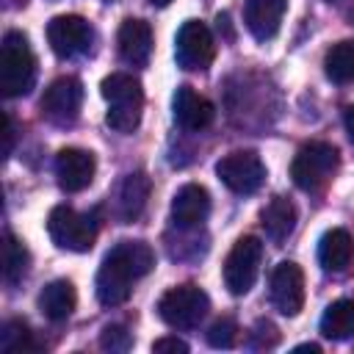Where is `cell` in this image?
Segmentation results:
<instances>
[{"mask_svg": "<svg viewBox=\"0 0 354 354\" xmlns=\"http://www.w3.org/2000/svg\"><path fill=\"white\" fill-rule=\"evenodd\" d=\"M288 0H246L243 3V22L257 41H268L277 36Z\"/></svg>", "mask_w": 354, "mask_h": 354, "instance_id": "15", "label": "cell"}, {"mask_svg": "<svg viewBox=\"0 0 354 354\" xmlns=\"http://www.w3.org/2000/svg\"><path fill=\"white\" fill-rule=\"evenodd\" d=\"M174 53H177V61L183 69L205 72L216 58V41H213L210 28L199 19L183 22V28L177 30V39H174Z\"/></svg>", "mask_w": 354, "mask_h": 354, "instance_id": "9", "label": "cell"}, {"mask_svg": "<svg viewBox=\"0 0 354 354\" xmlns=\"http://www.w3.org/2000/svg\"><path fill=\"white\" fill-rule=\"evenodd\" d=\"M263 227L274 243H282L296 227V205L285 196H274L263 207Z\"/></svg>", "mask_w": 354, "mask_h": 354, "instance_id": "20", "label": "cell"}, {"mask_svg": "<svg viewBox=\"0 0 354 354\" xmlns=\"http://www.w3.org/2000/svg\"><path fill=\"white\" fill-rule=\"evenodd\" d=\"M28 266H30V254H28L25 243L17 241L11 232H6V241H3V277H6V282L17 285L28 274Z\"/></svg>", "mask_w": 354, "mask_h": 354, "instance_id": "24", "label": "cell"}, {"mask_svg": "<svg viewBox=\"0 0 354 354\" xmlns=\"http://www.w3.org/2000/svg\"><path fill=\"white\" fill-rule=\"evenodd\" d=\"M94 171H97V160L88 149L66 147L55 158V177L66 194H77V191L88 188L94 180Z\"/></svg>", "mask_w": 354, "mask_h": 354, "instance_id": "13", "label": "cell"}, {"mask_svg": "<svg viewBox=\"0 0 354 354\" xmlns=\"http://www.w3.org/2000/svg\"><path fill=\"white\" fill-rule=\"evenodd\" d=\"M207 310H210V299L196 285H177V288L166 290L158 301V315L174 329L199 326V321L207 315Z\"/></svg>", "mask_w": 354, "mask_h": 354, "instance_id": "5", "label": "cell"}, {"mask_svg": "<svg viewBox=\"0 0 354 354\" xmlns=\"http://www.w3.org/2000/svg\"><path fill=\"white\" fill-rule=\"evenodd\" d=\"M100 94L108 102V116L105 122L116 133H133L141 122V108H144V91L141 83L133 75L113 72L100 83Z\"/></svg>", "mask_w": 354, "mask_h": 354, "instance_id": "2", "label": "cell"}, {"mask_svg": "<svg viewBox=\"0 0 354 354\" xmlns=\"http://www.w3.org/2000/svg\"><path fill=\"white\" fill-rule=\"evenodd\" d=\"M213 116H216L213 102L207 97L196 94L191 86H180L174 91V119L183 130L199 133V130L213 124Z\"/></svg>", "mask_w": 354, "mask_h": 354, "instance_id": "14", "label": "cell"}, {"mask_svg": "<svg viewBox=\"0 0 354 354\" xmlns=\"http://www.w3.org/2000/svg\"><path fill=\"white\" fill-rule=\"evenodd\" d=\"M147 199H149V177L144 171L127 174L119 188V216L124 221L138 218L141 210L147 207Z\"/></svg>", "mask_w": 354, "mask_h": 354, "instance_id": "21", "label": "cell"}, {"mask_svg": "<svg viewBox=\"0 0 354 354\" xmlns=\"http://www.w3.org/2000/svg\"><path fill=\"white\" fill-rule=\"evenodd\" d=\"M343 122H346V133H348V138H351V144H354V105H348V108H346Z\"/></svg>", "mask_w": 354, "mask_h": 354, "instance_id": "30", "label": "cell"}, {"mask_svg": "<svg viewBox=\"0 0 354 354\" xmlns=\"http://www.w3.org/2000/svg\"><path fill=\"white\" fill-rule=\"evenodd\" d=\"M149 3H152V6H160V8H163V6H169L171 0H149Z\"/></svg>", "mask_w": 354, "mask_h": 354, "instance_id": "31", "label": "cell"}, {"mask_svg": "<svg viewBox=\"0 0 354 354\" xmlns=\"http://www.w3.org/2000/svg\"><path fill=\"white\" fill-rule=\"evenodd\" d=\"M108 3H111V0H108Z\"/></svg>", "mask_w": 354, "mask_h": 354, "instance_id": "33", "label": "cell"}, {"mask_svg": "<svg viewBox=\"0 0 354 354\" xmlns=\"http://www.w3.org/2000/svg\"><path fill=\"white\" fill-rule=\"evenodd\" d=\"M216 174L232 194H254L266 183V166L260 155L252 149H238L224 155L216 163Z\"/></svg>", "mask_w": 354, "mask_h": 354, "instance_id": "8", "label": "cell"}, {"mask_svg": "<svg viewBox=\"0 0 354 354\" xmlns=\"http://www.w3.org/2000/svg\"><path fill=\"white\" fill-rule=\"evenodd\" d=\"M36 83V58L28 36L8 30L0 44V88L6 97H22Z\"/></svg>", "mask_w": 354, "mask_h": 354, "instance_id": "3", "label": "cell"}, {"mask_svg": "<svg viewBox=\"0 0 354 354\" xmlns=\"http://www.w3.org/2000/svg\"><path fill=\"white\" fill-rule=\"evenodd\" d=\"M340 152L326 144V141H310L304 144L293 163H290V177L301 191H321L337 171Z\"/></svg>", "mask_w": 354, "mask_h": 354, "instance_id": "4", "label": "cell"}, {"mask_svg": "<svg viewBox=\"0 0 354 354\" xmlns=\"http://www.w3.org/2000/svg\"><path fill=\"white\" fill-rule=\"evenodd\" d=\"M235 337H238V326H235L230 318H221V321H216V324L207 329V343H210L213 348H232Z\"/></svg>", "mask_w": 354, "mask_h": 354, "instance_id": "27", "label": "cell"}, {"mask_svg": "<svg viewBox=\"0 0 354 354\" xmlns=\"http://www.w3.org/2000/svg\"><path fill=\"white\" fill-rule=\"evenodd\" d=\"M260 263H263V241L254 235H243L235 241V246L230 249L227 260H224V285L230 293L243 296L252 290V285L257 282L260 274Z\"/></svg>", "mask_w": 354, "mask_h": 354, "instance_id": "6", "label": "cell"}, {"mask_svg": "<svg viewBox=\"0 0 354 354\" xmlns=\"http://www.w3.org/2000/svg\"><path fill=\"white\" fill-rule=\"evenodd\" d=\"M0 348L6 354H22V351H36L39 343L33 340V332L28 329L25 321H8L0 335Z\"/></svg>", "mask_w": 354, "mask_h": 354, "instance_id": "25", "label": "cell"}, {"mask_svg": "<svg viewBox=\"0 0 354 354\" xmlns=\"http://www.w3.org/2000/svg\"><path fill=\"white\" fill-rule=\"evenodd\" d=\"M3 138H6V147H3V155L8 158L11 155V147H14V122H11V116L8 113H3Z\"/></svg>", "mask_w": 354, "mask_h": 354, "instance_id": "29", "label": "cell"}, {"mask_svg": "<svg viewBox=\"0 0 354 354\" xmlns=\"http://www.w3.org/2000/svg\"><path fill=\"white\" fill-rule=\"evenodd\" d=\"M75 304H77V293L69 279H55L44 285V290L39 293V310L50 321H66L75 313Z\"/></svg>", "mask_w": 354, "mask_h": 354, "instance_id": "18", "label": "cell"}, {"mask_svg": "<svg viewBox=\"0 0 354 354\" xmlns=\"http://www.w3.org/2000/svg\"><path fill=\"white\" fill-rule=\"evenodd\" d=\"M152 351H158V354H163V351H171V354H185L188 351V343L185 340H180V337H158L155 343H152Z\"/></svg>", "mask_w": 354, "mask_h": 354, "instance_id": "28", "label": "cell"}, {"mask_svg": "<svg viewBox=\"0 0 354 354\" xmlns=\"http://www.w3.org/2000/svg\"><path fill=\"white\" fill-rule=\"evenodd\" d=\"M207 213H210V194H207V188H202L196 183L183 185L171 199V218L183 230L199 227L207 218Z\"/></svg>", "mask_w": 354, "mask_h": 354, "instance_id": "16", "label": "cell"}, {"mask_svg": "<svg viewBox=\"0 0 354 354\" xmlns=\"http://www.w3.org/2000/svg\"><path fill=\"white\" fill-rule=\"evenodd\" d=\"M271 304L282 315H296L304 307V274L296 263L285 260L271 274Z\"/></svg>", "mask_w": 354, "mask_h": 354, "instance_id": "12", "label": "cell"}, {"mask_svg": "<svg viewBox=\"0 0 354 354\" xmlns=\"http://www.w3.org/2000/svg\"><path fill=\"white\" fill-rule=\"evenodd\" d=\"M80 105H83V83L77 77H58L41 94V113L55 124L75 122Z\"/></svg>", "mask_w": 354, "mask_h": 354, "instance_id": "11", "label": "cell"}, {"mask_svg": "<svg viewBox=\"0 0 354 354\" xmlns=\"http://www.w3.org/2000/svg\"><path fill=\"white\" fill-rule=\"evenodd\" d=\"M47 232L55 241V246L69 252H88L97 241V224L91 216L77 213L75 207L58 205L47 216Z\"/></svg>", "mask_w": 354, "mask_h": 354, "instance_id": "7", "label": "cell"}, {"mask_svg": "<svg viewBox=\"0 0 354 354\" xmlns=\"http://www.w3.org/2000/svg\"><path fill=\"white\" fill-rule=\"evenodd\" d=\"M354 257V241L346 230L335 227L318 241V263L326 271H343Z\"/></svg>", "mask_w": 354, "mask_h": 354, "instance_id": "19", "label": "cell"}, {"mask_svg": "<svg viewBox=\"0 0 354 354\" xmlns=\"http://www.w3.org/2000/svg\"><path fill=\"white\" fill-rule=\"evenodd\" d=\"M100 346L105 351H119L122 354V351H127L133 346V335L124 326H119V324H108L102 329V335H100Z\"/></svg>", "mask_w": 354, "mask_h": 354, "instance_id": "26", "label": "cell"}, {"mask_svg": "<svg viewBox=\"0 0 354 354\" xmlns=\"http://www.w3.org/2000/svg\"><path fill=\"white\" fill-rule=\"evenodd\" d=\"M116 44H119V55L133 64V66H144L152 55V28L144 22V19H124L119 25V33H116Z\"/></svg>", "mask_w": 354, "mask_h": 354, "instance_id": "17", "label": "cell"}, {"mask_svg": "<svg viewBox=\"0 0 354 354\" xmlns=\"http://www.w3.org/2000/svg\"><path fill=\"white\" fill-rule=\"evenodd\" d=\"M321 335L329 340H348L354 335V301L337 299L321 315Z\"/></svg>", "mask_w": 354, "mask_h": 354, "instance_id": "22", "label": "cell"}, {"mask_svg": "<svg viewBox=\"0 0 354 354\" xmlns=\"http://www.w3.org/2000/svg\"><path fill=\"white\" fill-rule=\"evenodd\" d=\"M155 268V252L149 243L144 241H122L116 243L100 271H97V299L105 304V307H116L122 301L130 299V290H133V282H138L141 277H147L149 271Z\"/></svg>", "mask_w": 354, "mask_h": 354, "instance_id": "1", "label": "cell"}, {"mask_svg": "<svg viewBox=\"0 0 354 354\" xmlns=\"http://www.w3.org/2000/svg\"><path fill=\"white\" fill-rule=\"evenodd\" d=\"M47 41L58 58H77L91 50L94 30H91L88 19H83L77 14H61V17L50 19Z\"/></svg>", "mask_w": 354, "mask_h": 354, "instance_id": "10", "label": "cell"}, {"mask_svg": "<svg viewBox=\"0 0 354 354\" xmlns=\"http://www.w3.org/2000/svg\"><path fill=\"white\" fill-rule=\"evenodd\" d=\"M326 3H337V0H326Z\"/></svg>", "mask_w": 354, "mask_h": 354, "instance_id": "32", "label": "cell"}, {"mask_svg": "<svg viewBox=\"0 0 354 354\" xmlns=\"http://www.w3.org/2000/svg\"><path fill=\"white\" fill-rule=\"evenodd\" d=\"M326 66V77L335 83H354V41H337L332 44V50L324 58Z\"/></svg>", "mask_w": 354, "mask_h": 354, "instance_id": "23", "label": "cell"}]
</instances>
